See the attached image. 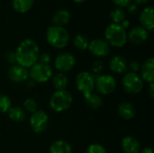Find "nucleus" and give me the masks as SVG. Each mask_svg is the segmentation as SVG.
<instances>
[{
  "label": "nucleus",
  "mask_w": 154,
  "mask_h": 153,
  "mask_svg": "<svg viewBox=\"0 0 154 153\" xmlns=\"http://www.w3.org/2000/svg\"><path fill=\"white\" fill-rule=\"evenodd\" d=\"M14 52L16 64L23 68L30 69L39 61V47L32 39L23 40Z\"/></svg>",
  "instance_id": "obj_1"
},
{
  "label": "nucleus",
  "mask_w": 154,
  "mask_h": 153,
  "mask_svg": "<svg viewBox=\"0 0 154 153\" xmlns=\"http://www.w3.org/2000/svg\"><path fill=\"white\" fill-rule=\"evenodd\" d=\"M29 124H30L31 129L34 133H42L43 131H45V129L48 126L49 116L44 111L37 110L32 114V115L30 117Z\"/></svg>",
  "instance_id": "obj_9"
},
{
  "label": "nucleus",
  "mask_w": 154,
  "mask_h": 153,
  "mask_svg": "<svg viewBox=\"0 0 154 153\" xmlns=\"http://www.w3.org/2000/svg\"><path fill=\"white\" fill-rule=\"evenodd\" d=\"M141 65L138 61L133 60L128 64V69L130 72H134V73H138V71L140 70Z\"/></svg>",
  "instance_id": "obj_31"
},
{
  "label": "nucleus",
  "mask_w": 154,
  "mask_h": 153,
  "mask_svg": "<svg viewBox=\"0 0 154 153\" xmlns=\"http://www.w3.org/2000/svg\"><path fill=\"white\" fill-rule=\"evenodd\" d=\"M73 102V97L71 94L64 90H56L50 98V107L52 111L56 113H61L64 112L71 106Z\"/></svg>",
  "instance_id": "obj_4"
},
{
  "label": "nucleus",
  "mask_w": 154,
  "mask_h": 153,
  "mask_svg": "<svg viewBox=\"0 0 154 153\" xmlns=\"http://www.w3.org/2000/svg\"><path fill=\"white\" fill-rule=\"evenodd\" d=\"M120 25L124 28V29H126L127 27H129V25H130V23H129V21L128 20H126V19H125L121 23H120Z\"/></svg>",
  "instance_id": "obj_39"
},
{
  "label": "nucleus",
  "mask_w": 154,
  "mask_h": 153,
  "mask_svg": "<svg viewBox=\"0 0 154 153\" xmlns=\"http://www.w3.org/2000/svg\"><path fill=\"white\" fill-rule=\"evenodd\" d=\"M40 62L44 63V64H50L51 61V57L49 53H42L39 56Z\"/></svg>",
  "instance_id": "obj_32"
},
{
  "label": "nucleus",
  "mask_w": 154,
  "mask_h": 153,
  "mask_svg": "<svg viewBox=\"0 0 154 153\" xmlns=\"http://www.w3.org/2000/svg\"><path fill=\"white\" fill-rule=\"evenodd\" d=\"M127 10L130 14H135L138 10V5L135 4V3H130L128 5H127Z\"/></svg>",
  "instance_id": "obj_35"
},
{
  "label": "nucleus",
  "mask_w": 154,
  "mask_h": 153,
  "mask_svg": "<svg viewBox=\"0 0 154 153\" xmlns=\"http://www.w3.org/2000/svg\"><path fill=\"white\" fill-rule=\"evenodd\" d=\"M76 86L83 96L90 94L95 89V76L88 71H81L76 77Z\"/></svg>",
  "instance_id": "obj_8"
},
{
  "label": "nucleus",
  "mask_w": 154,
  "mask_h": 153,
  "mask_svg": "<svg viewBox=\"0 0 154 153\" xmlns=\"http://www.w3.org/2000/svg\"><path fill=\"white\" fill-rule=\"evenodd\" d=\"M122 87L129 95H137L143 88V81L138 73L126 72L122 78Z\"/></svg>",
  "instance_id": "obj_6"
},
{
  "label": "nucleus",
  "mask_w": 154,
  "mask_h": 153,
  "mask_svg": "<svg viewBox=\"0 0 154 153\" xmlns=\"http://www.w3.org/2000/svg\"><path fill=\"white\" fill-rule=\"evenodd\" d=\"M109 69L116 74H125L128 69V63L122 56H114L109 61Z\"/></svg>",
  "instance_id": "obj_15"
},
{
  "label": "nucleus",
  "mask_w": 154,
  "mask_h": 153,
  "mask_svg": "<svg viewBox=\"0 0 154 153\" xmlns=\"http://www.w3.org/2000/svg\"><path fill=\"white\" fill-rule=\"evenodd\" d=\"M149 95L152 98L154 97V84L152 83L150 84V87H149Z\"/></svg>",
  "instance_id": "obj_38"
},
{
  "label": "nucleus",
  "mask_w": 154,
  "mask_h": 153,
  "mask_svg": "<svg viewBox=\"0 0 154 153\" xmlns=\"http://www.w3.org/2000/svg\"><path fill=\"white\" fill-rule=\"evenodd\" d=\"M22 108L24 110V112L32 114L38 110V105H37V102L33 98H26L23 103Z\"/></svg>",
  "instance_id": "obj_27"
},
{
  "label": "nucleus",
  "mask_w": 154,
  "mask_h": 153,
  "mask_svg": "<svg viewBox=\"0 0 154 153\" xmlns=\"http://www.w3.org/2000/svg\"><path fill=\"white\" fill-rule=\"evenodd\" d=\"M88 50L92 55L97 58H104L110 53V45L106 40L97 38L89 42Z\"/></svg>",
  "instance_id": "obj_11"
},
{
  "label": "nucleus",
  "mask_w": 154,
  "mask_h": 153,
  "mask_svg": "<svg viewBox=\"0 0 154 153\" xmlns=\"http://www.w3.org/2000/svg\"><path fill=\"white\" fill-rule=\"evenodd\" d=\"M91 70H92V74L95 77L101 75L102 72H103V70H104V63H103V61L100 60H95L93 62V64H92Z\"/></svg>",
  "instance_id": "obj_29"
},
{
  "label": "nucleus",
  "mask_w": 154,
  "mask_h": 153,
  "mask_svg": "<svg viewBox=\"0 0 154 153\" xmlns=\"http://www.w3.org/2000/svg\"><path fill=\"white\" fill-rule=\"evenodd\" d=\"M139 153H153V151L151 147H145L143 150H140Z\"/></svg>",
  "instance_id": "obj_37"
},
{
  "label": "nucleus",
  "mask_w": 154,
  "mask_h": 153,
  "mask_svg": "<svg viewBox=\"0 0 154 153\" xmlns=\"http://www.w3.org/2000/svg\"><path fill=\"white\" fill-rule=\"evenodd\" d=\"M106 41L110 46L121 48L127 41V32L120 24L110 23L105 31Z\"/></svg>",
  "instance_id": "obj_3"
},
{
  "label": "nucleus",
  "mask_w": 154,
  "mask_h": 153,
  "mask_svg": "<svg viewBox=\"0 0 154 153\" xmlns=\"http://www.w3.org/2000/svg\"><path fill=\"white\" fill-rule=\"evenodd\" d=\"M53 70L50 64H44L40 61L36 62L29 70V78L37 83H45L51 79Z\"/></svg>",
  "instance_id": "obj_5"
},
{
  "label": "nucleus",
  "mask_w": 154,
  "mask_h": 153,
  "mask_svg": "<svg viewBox=\"0 0 154 153\" xmlns=\"http://www.w3.org/2000/svg\"><path fill=\"white\" fill-rule=\"evenodd\" d=\"M74 2H76V3H82V2H84V1H86V0H73Z\"/></svg>",
  "instance_id": "obj_41"
},
{
  "label": "nucleus",
  "mask_w": 154,
  "mask_h": 153,
  "mask_svg": "<svg viewBox=\"0 0 154 153\" xmlns=\"http://www.w3.org/2000/svg\"><path fill=\"white\" fill-rule=\"evenodd\" d=\"M153 8L152 6H148L144 8L140 14V22L142 23V26L147 31H152L153 29Z\"/></svg>",
  "instance_id": "obj_17"
},
{
  "label": "nucleus",
  "mask_w": 154,
  "mask_h": 153,
  "mask_svg": "<svg viewBox=\"0 0 154 153\" xmlns=\"http://www.w3.org/2000/svg\"><path fill=\"white\" fill-rule=\"evenodd\" d=\"M7 75L9 79L14 83H23L29 79L28 69L23 68L18 64L12 65L7 71Z\"/></svg>",
  "instance_id": "obj_12"
},
{
  "label": "nucleus",
  "mask_w": 154,
  "mask_h": 153,
  "mask_svg": "<svg viewBox=\"0 0 154 153\" xmlns=\"http://www.w3.org/2000/svg\"><path fill=\"white\" fill-rule=\"evenodd\" d=\"M140 77L143 81L152 84L154 82V59H147L140 68Z\"/></svg>",
  "instance_id": "obj_14"
},
{
  "label": "nucleus",
  "mask_w": 154,
  "mask_h": 153,
  "mask_svg": "<svg viewBox=\"0 0 154 153\" xmlns=\"http://www.w3.org/2000/svg\"><path fill=\"white\" fill-rule=\"evenodd\" d=\"M122 150L125 153H139L141 150L140 142L132 135L125 136L122 140Z\"/></svg>",
  "instance_id": "obj_16"
},
{
  "label": "nucleus",
  "mask_w": 154,
  "mask_h": 153,
  "mask_svg": "<svg viewBox=\"0 0 154 153\" xmlns=\"http://www.w3.org/2000/svg\"><path fill=\"white\" fill-rule=\"evenodd\" d=\"M33 1L34 0H13V7L18 13H26L32 8Z\"/></svg>",
  "instance_id": "obj_24"
},
{
  "label": "nucleus",
  "mask_w": 154,
  "mask_h": 153,
  "mask_svg": "<svg viewBox=\"0 0 154 153\" xmlns=\"http://www.w3.org/2000/svg\"><path fill=\"white\" fill-rule=\"evenodd\" d=\"M117 83L116 78L107 74H101L95 77V88L102 95H110L116 89Z\"/></svg>",
  "instance_id": "obj_7"
},
{
  "label": "nucleus",
  "mask_w": 154,
  "mask_h": 153,
  "mask_svg": "<svg viewBox=\"0 0 154 153\" xmlns=\"http://www.w3.org/2000/svg\"><path fill=\"white\" fill-rule=\"evenodd\" d=\"M70 19V14L68 10L65 9H60L55 12L52 17V23L56 26H61L63 27L66 25Z\"/></svg>",
  "instance_id": "obj_20"
},
{
  "label": "nucleus",
  "mask_w": 154,
  "mask_h": 153,
  "mask_svg": "<svg viewBox=\"0 0 154 153\" xmlns=\"http://www.w3.org/2000/svg\"><path fill=\"white\" fill-rule=\"evenodd\" d=\"M114 4H116L118 7H125L127 6L132 0H112Z\"/></svg>",
  "instance_id": "obj_34"
},
{
  "label": "nucleus",
  "mask_w": 154,
  "mask_h": 153,
  "mask_svg": "<svg viewBox=\"0 0 154 153\" xmlns=\"http://www.w3.org/2000/svg\"><path fill=\"white\" fill-rule=\"evenodd\" d=\"M86 153H107L104 146L98 143H93L89 145L86 151Z\"/></svg>",
  "instance_id": "obj_30"
},
{
  "label": "nucleus",
  "mask_w": 154,
  "mask_h": 153,
  "mask_svg": "<svg viewBox=\"0 0 154 153\" xmlns=\"http://www.w3.org/2000/svg\"><path fill=\"white\" fill-rule=\"evenodd\" d=\"M149 37L148 31L143 28V26H135L130 30L129 33L127 34V40L130 41L133 44L140 45L143 44L147 41Z\"/></svg>",
  "instance_id": "obj_13"
},
{
  "label": "nucleus",
  "mask_w": 154,
  "mask_h": 153,
  "mask_svg": "<svg viewBox=\"0 0 154 153\" xmlns=\"http://www.w3.org/2000/svg\"><path fill=\"white\" fill-rule=\"evenodd\" d=\"M6 60L9 63H12L13 65L16 64V57L14 51H8L6 53Z\"/></svg>",
  "instance_id": "obj_33"
},
{
  "label": "nucleus",
  "mask_w": 154,
  "mask_h": 153,
  "mask_svg": "<svg viewBox=\"0 0 154 153\" xmlns=\"http://www.w3.org/2000/svg\"><path fill=\"white\" fill-rule=\"evenodd\" d=\"M7 113L9 119L14 123H21L24 121L26 117L24 110L20 106H12Z\"/></svg>",
  "instance_id": "obj_22"
},
{
  "label": "nucleus",
  "mask_w": 154,
  "mask_h": 153,
  "mask_svg": "<svg viewBox=\"0 0 154 153\" xmlns=\"http://www.w3.org/2000/svg\"><path fill=\"white\" fill-rule=\"evenodd\" d=\"M35 85H36V83L33 80H32L31 78L26 81V86H27L28 88H32V87H35Z\"/></svg>",
  "instance_id": "obj_36"
},
{
  "label": "nucleus",
  "mask_w": 154,
  "mask_h": 153,
  "mask_svg": "<svg viewBox=\"0 0 154 153\" xmlns=\"http://www.w3.org/2000/svg\"><path fill=\"white\" fill-rule=\"evenodd\" d=\"M118 115L125 120H131L135 116V108L129 102H122L117 107Z\"/></svg>",
  "instance_id": "obj_18"
},
{
  "label": "nucleus",
  "mask_w": 154,
  "mask_h": 153,
  "mask_svg": "<svg viewBox=\"0 0 154 153\" xmlns=\"http://www.w3.org/2000/svg\"><path fill=\"white\" fill-rule=\"evenodd\" d=\"M46 40L53 48L63 49L69 44V33L64 27L52 25L47 29Z\"/></svg>",
  "instance_id": "obj_2"
},
{
  "label": "nucleus",
  "mask_w": 154,
  "mask_h": 153,
  "mask_svg": "<svg viewBox=\"0 0 154 153\" xmlns=\"http://www.w3.org/2000/svg\"><path fill=\"white\" fill-rule=\"evenodd\" d=\"M110 17L113 21V23L120 24L125 19V13L120 7H116L111 11Z\"/></svg>",
  "instance_id": "obj_26"
},
{
  "label": "nucleus",
  "mask_w": 154,
  "mask_h": 153,
  "mask_svg": "<svg viewBox=\"0 0 154 153\" xmlns=\"http://www.w3.org/2000/svg\"><path fill=\"white\" fill-rule=\"evenodd\" d=\"M51 81H52V85L56 90H64V89H66V87L68 86L69 78L65 73L59 72L52 76Z\"/></svg>",
  "instance_id": "obj_21"
},
{
  "label": "nucleus",
  "mask_w": 154,
  "mask_h": 153,
  "mask_svg": "<svg viewBox=\"0 0 154 153\" xmlns=\"http://www.w3.org/2000/svg\"><path fill=\"white\" fill-rule=\"evenodd\" d=\"M88 44H89L88 39L83 34H77L73 38V45L78 50H88Z\"/></svg>",
  "instance_id": "obj_25"
},
{
  "label": "nucleus",
  "mask_w": 154,
  "mask_h": 153,
  "mask_svg": "<svg viewBox=\"0 0 154 153\" xmlns=\"http://www.w3.org/2000/svg\"><path fill=\"white\" fill-rule=\"evenodd\" d=\"M84 98L86 100L87 105L91 109L97 110V109H98V108H100L102 106V104H103L102 97L99 95H97V94H95V93L92 92L90 94L85 95Z\"/></svg>",
  "instance_id": "obj_23"
},
{
  "label": "nucleus",
  "mask_w": 154,
  "mask_h": 153,
  "mask_svg": "<svg viewBox=\"0 0 154 153\" xmlns=\"http://www.w3.org/2000/svg\"><path fill=\"white\" fill-rule=\"evenodd\" d=\"M75 64H76L75 56L68 51L60 53L54 60L55 69L59 72H62V73L71 70L74 68Z\"/></svg>",
  "instance_id": "obj_10"
},
{
  "label": "nucleus",
  "mask_w": 154,
  "mask_h": 153,
  "mask_svg": "<svg viewBox=\"0 0 154 153\" xmlns=\"http://www.w3.org/2000/svg\"><path fill=\"white\" fill-rule=\"evenodd\" d=\"M12 107V102L9 96L0 94V113H7Z\"/></svg>",
  "instance_id": "obj_28"
},
{
  "label": "nucleus",
  "mask_w": 154,
  "mask_h": 153,
  "mask_svg": "<svg viewBox=\"0 0 154 153\" xmlns=\"http://www.w3.org/2000/svg\"><path fill=\"white\" fill-rule=\"evenodd\" d=\"M50 153H72V147L71 145L63 140H57L53 142L50 148Z\"/></svg>",
  "instance_id": "obj_19"
},
{
  "label": "nucleus",
  "mask_w": 154,
  "mask_h": 153,
  "mask_svg": "<svg viewBox=\"0 0 154 153\" xmlns=\"http://www.w3.org/2000/svg\"><path fill=\"white\" fill-rule=\"evenodd\" d=\"M135 2L136 5H143V4H146L148 3L150 0H134Z\"/></svg>",
  "instance_id": "obj_40"
}]
</instances>
